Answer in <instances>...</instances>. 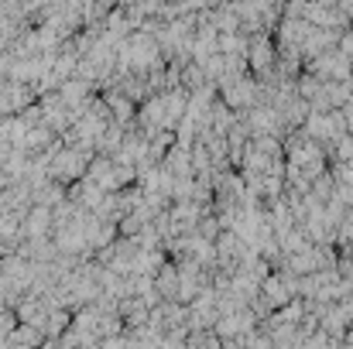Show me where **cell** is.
<instances>
[{
  "label": "cell",
  "mask_w": 353,
  "mask_h": 349,
  "mask_svg": "<svg viewBox=\"0 0 353 349\" xmlns=\"http://www.w3.org/2000/svg\"><path fill=\"white\" fill-rule=\"evenodd\" d=\"M250 65H254L257 72H264V69L271 65V48H268V45H257V48H250Z\"/></svg>",
  "instance_id": "obj_1"
},
{
  "label": "cell",
  "mask_w": 353,
  "mask_h": 349,
  "mask_svg": "<svg viewBox=\"0 0 353 349\" xmlns=\"http://www.w3.org/2000/svg\"><path fill=\"white\" fill-rule=\"evenodd\" d=\"M343 55L353 62V34H347V38H343Z\"/></svg>",
  "instance_id": "obj_2"
}]
</instances>
